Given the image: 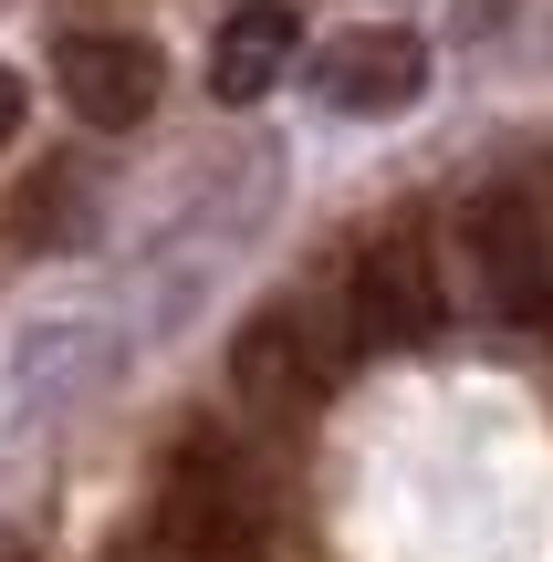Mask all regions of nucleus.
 <instances>
[{
	"label": "nucleus",
	"mask_w": 553,
	"mask_h": 562,
	"mask_svg": "<svg viewBox=\"0 0 553 562\" xmlns=\"http://www.w3.org/2000/svg\"><path fill=\"white\" fill-rule=\"evenodd\" d=\"M292 53H303V21H292L283 0H241V11L220 21V42H209V94L220 104H262L272 83L292 74Z\"/></svg>",
	"instance_id": "6"
},
{
	"label": "nucleus",
	"mask_w": 553,
	"mask_h": 562,
	"mask_svg": "<svg viewBox=\"0 0 553 562\" xmlns=\"http://www.w3.org/2000/svg\"><path fill=\"white\" fill-rule=\"evenodd\" d=\"M439 323H450V302H439L429 240H418V229H376V240L355 250V334L408 355V344H429Z\"/></svg>",
	"instance_id": "4"
},
{
	"label": "nucleus",
	"mask_w": 553,
	"mask_h": 562,
	"mask_svg": "<svg viewBox=\"0 0 553 562\" xmlns=\"http://www.w3.org/2000/svg\"><path fill=\"white\" fill-rule=\"evenodd\" d=\"M272 521L262 501H251L241 459H209V448H188L178 469H167L157 490V552L167 562H262Z\"/></svg>",
	"instance_id": "1"
},
{
	"label": "nucleus",
	"mask_w": 553,
	"mask_h": 562,
	"mask_svg": "<svg viewBox=\"0 0 553 562\" xmlns=\"http://www.w3.org/2000/svg\"><path fill=\"white\" fill-rule=\"evenodd\" d=\"M230 385H241L251 406L283 417V406H313V396H324V355H313V334L292 313H262L241 344H230Z\"/></svg>",
	"instance_id": "7"
},
{
	"label": "nucleus",
	"mask_w": 553,
	"mask_h": 562,
	"mask_svg": "<svg viewBox=\"0 0 553 562\" xmlns=\"http://www.w3.org/2000/svg\"><path fill=\"white\" fill-rule=\"evenodd\" d=\"M313 94L334 115H408L429 94V42L397 32V21H366V32H334L313 53Z\"/></svg>",
	"instance_id": "3"
},
{
	"label": "nucleus",
	"mask_w": 553,
	"mask_h": 562,
	"mask_svg": "<svg viewBox=\"0 0 553 562\" xmlns=\"http://www.w3.org/2000/svg\"><path fill=\"white\" fill-rule=\"evenodd\" d=\"M53 74H63V104L84 125H104V136L146 125V104H157V53L136 32H63Z\"/></svg>",
	"instance_id": "5"
},
{
	"label": "nucleus",
	"mask_w": 553,
	"mask_h": 562,
	"mask_svg": "<svg viewBox=\"0 0 553 562\" xmlns=\"http://www.w3.org/2000/svg\"><path fill=\"white\" fill-rule=\"evenodd\" d=\"M460 240H471V271H480V302H491L512 334L553 344V240L543 220L512 199V188H491V199H471V220H460Z\"/></svg>",
	"instance_id": "2"
},
{
	"label": "nucleus",
	"mask_w": 553,
	"mask_h": 562,
	"mask_svg": "<svg viewBox=\"0 0 553 562\" xmlns=\"http://www.w3.org/2000/svg\"><path fill=\"white\" fill-rule=\"evenodd\" d=\"M21 136V74H0V146Z\"/></svg>",
	"instance_id": "8"
}]
</instances>
